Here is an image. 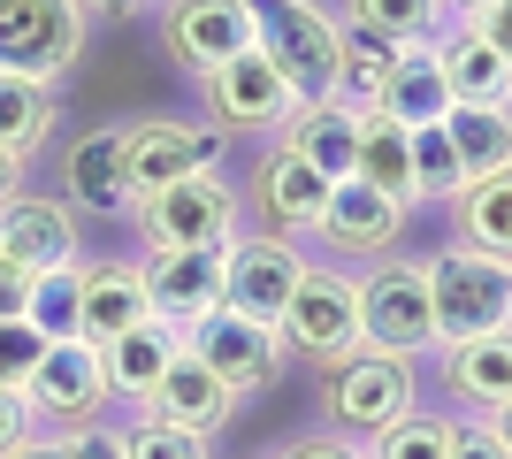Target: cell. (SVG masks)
<instances>
[{"label":"cell","instance_id":"cell-2","mask_svg":"<svg viewBox=\"0 0 512 459\" xmlns=\"http://www.w3.org/2000/svg\"><path fill=\"white\" fill-rule=\"evenodd\" d=\"M245 16H253V46L283 69V85L299 100H329L344 23L329 8H314V0H245Z\"/></svg>","mask_w":512,"mask_h":459},{"label":"cell","instance_id":"cell-1","mask_svg":"<svg viewBox=\"0 0 512 459\" xmlns=\"http://www.w3.org/2000/svg\"><path fill=\"white\" fill-rule=\"evenodd\" d=\"M428 268V299H436V345H474L512 329V261L482 253V245H444Z\"/></svg>","mask_w":512,"mask_h":459},{"label":"cell","instance_id":"cell-11","mask_svg":"<svg viewBox=\"0 0 512 459\" xmlns=\"http://www.w3.org/2000/svg\"><path fill=\"white\" fill-rule=\"evenodd\" d=\"M329 414L344 421V429H390L398 414H413V360L406 352H344L337 368H329Z\"/></svg>","mask_w":512,"mask_h":459},{"label":"cell","instance_id":"cell-28","mask_svg":"<svg viewBox=\"0 0 512 459\" xmlns=\"http://www.w3.org/2000/svg\"><path fill=\"white\" fill-rule=\"evenodd\" d=\"M451 222H459V245H482L497 261H512V169H490L451 192Z\"/></svg>","mask_w":512,"mask_h":459},{"label":"cell","instance_id":"cell-42","mask_svg":"<svg viewBox=\"0 0 512 459\" xmlns=\"http://www.w3.org/2000/svg\"><path fill=\"white\" fill-rule=\"evenodd\" d=\"M8 459H69V437H23Z\"/></svg>","mask_w":512,"mask_h":459},{"label":"cell","instance_id":"cell-14","mask_svg":"<svg viewBox=\"0 0 512 459\" xmlns=\"http://www.w3.org/2000/svg\"><path fill=\"white\" fill-rule=\"evenodd\" d=\"M23 398H31V414L85 429V421L107 406L100 345H85V337H62V345H46L39 360H31V375H23Z\"/></svg>","mask_w":512,"mask_h":459},{"label":"cell","instance_id":"cell-21","mask_svg":"<svg viewBox=\"0 0 512 459\" xmlns=\"http://www.w3.org/2000/svg\"><path fill=\"white\" fill-rule=\"evenodd\" d=\"M184 352V329L161 322V314H146L138 329H123L115 345H100V368H107V398H138L146 406V391L169 375V360Z\"/></svg>","mask_w":512,"mask_h":459},{"label":"cell","instance_id":"cell-3","mask_svg":"<svg viewBox=\"0 0 512 459\" xmlns=\"http://www.w3.org/2000/svg\"><path fill=\"white\" fill-rule=\"evenodd\" d=\"M360 345L375 352H428L436 345V299H428V268L406 253H383V261L360 276Z\"/></svg>","mask_w":512,"mask_h":459},{"label":"cell","instance_id":"cell-18","mask_svg":"<svg viewBox=\"0 0 512 459\" xmlns=\"http://www.w3.org/2000/svg\"><path fill=\"white\" fill-rule=\"evenodd\" d=\"M77 299H85V322H77V337L85 345H115L123 329H138L153 314L146 299V268L138 261H77Z\"/></svg>","mask_w":512,"mask_h":459},{"label":"cell","instance_id":"cell-27","mask_svg":"<svg viewBox=\"0 0 512 459\" xmlns=\"http://www.w3.org/2000/svg\"><path fill=\"white\" fill-rule=\"evenodd\" d=\"M54 123H62V92L46 85V77H23V69H0V146L8 153H31L54 138Z\"/></svg>","mask_w":512,"mask_h":459},{"label":"cell","instance_id":"cell-22","mask_svg":"<svg viewBox=\"0 0 512 459\" xmlns=\"http://www.w3.org/2000/svg\"><path fill=\"white\" fill-rule=\"evenodd\" d=\"M276 146H291L306 161V169H321L329 184L337 176H352V146H360V115L337 108V100H299L291 108V123L276 131Z\"/></svg>","mask_w":512,"mask_h":459},{"label":"cell","instance_id":"cell-40","mask_svg":"<svg viewBox=\"0 0 512 459\" xmlns=\"http://www.w3.org/2000/svg\"><path fill=\"white\" fill-rule=\"evenodd\" d=\"M276 459H367L360 444H344L337 429H321V437H299V444H283Z\"/></svg>","mask_w":512,"mask_h":459},{"label":"cell","instance_id":"cell-36","mask_svg":"<svg viewBox=\"0 0 512 459\" xmlns=\"http://www.w3.org/2000/svg\"><path fill=\"white\" fill-rule=\"evenodd\" d=\"M451 459H512V444L490 421H451Z\"/></svg>","mask_w":512,"mask_h":459},{"label":"cell","instance_id":"cell-35","mask_svg":"<svg viewBox=\"0 0 512 459\" xmlns=\"http://www.w3.org/2000/svg\"><path fill=\"white\" fill-rule=\"evenodd\" d=\"M413 184H421V199H451L467 176H459V153H451L444 123H428V131H413Z\"/></svg>","mask_w":512,"mask_h":459},{"label":"cell","instance_id":"cell-25","mask_svg":"<svg viewBox=\"0 0 512 459\" xmlns=\"http://www.w3.org/2000/svg\"><path fill=\"white\" fill-rule=\"evenodd\" d=\"M436 54H444L451 100H467V108H512V62L497 54L490 39H474V23L444 31V39H436Z\"/></svg>","mask_w":512,"mask_h":459},{"label":"cell","instance_id":"cell-45","mask_svg":"<svg viewBox=\"0 0 512 459\" xmlns=\"http://www.w3.org/2000/svg\"><path fill=\"white\" fill-rule=\"evenodd\" d=\"M490 429H497V437L512 444V398H505V406H497V414H490Z\"/></svg>","mask_w":512,"mask_h":459},{"label":"cell","instance_id":"cell-23","mask_svg":"<svg viewBox=\"0 0 512 459\" xmlns=\"http://www.w3.org/2000/svg\"><path fill=\"white\" fill-rule=\"evenodd\" d=\"M62 184H69V207H92V215H123V207H138V199H130V176H123V123L77 138L69 161H62Z\"/></svg>","mask_w":512,"mask_h":459},{"label":"cell","instance_id":"cell-46","mask_svg":"<svg viewBox=\"0 0 512 459\" xmlns=\"http://www.w3.org/2000/svg\"><path fill=\"white\" fill-rule=\"evenodd\" d=\"M451 16H482V8H490V0H444Z\"/></svg>","mask_w":512,"mask_h":459},{"label":"cell","instance_id":"cell-34","mask_svg":"<svg viewBox=\"0 0 512 459\" xmlns=\"http://www.w3.org/2000/svg\"><path fill=\"white\" fill-rule=\"evenodd\" d=\"M123 459H214L199 429H176V421H130L123 429Z\"/></svg>","mask_w":512,"mask_h":459},{"label":"cell","instance_id":"cell-39","mask_svg":"<svg viewBox=\"0 0 512 459\" xmlns=\"http://www.w3.org/2000/svg\"><path fill=\"white\" fill-rule=\"evenodd\" d=\"M459 23H474V39H490L497 54L512 62V0H490L482 16H459Z\"/></svg>","mask_w":512,"mask_h":459},{"label":"cell","instance_id":"cell-15","mask_svg":"<svg viewBox=\"0 0 512 459\" xmlns=\"http://www.w3.org/2000/svg\"><path fill=\"white\" fill-rule=\"evenodd\" d=\"M161 46L176 69L207 77L253 46V16H245V0H161Z\"/></svg>","mask_w":512,"mask_h":459},{"label":"cell","instance_id":"cell-43","mask_svg":"<svg viewBox=\"0 0 512 459\" xmlns=\"http://www.w3.org/2000/svg\"><path fill=\"white\" fill-rule=\"evenodd\" d=\"M77 8H85V16H100V23H123V16H138L146 0H77Z\"/></svg>","mask_w":512,"mask_h":459},{"label":"cell","instance_id":"cell-32","mask_svg":"<svg viewBox=\"0 0 512 459\" xmlns=\"http://www.w3.org/2000/svg\"><path fill=\"white\" fill-rule=\"evenodd\" d=\"M23 322L39 329L46 345H62V337H77V322H85V299H77V268H54V276H31V306H23Z\"/></svg>","mask_w":512,"mask_h":459},{"label":"cell","instance_id":"cell-5","mask_svg":"<svg viewBox=\"0 0 512 459\" xmlns=\"http://www.w3.org/2000/svg\"><path fill=\"white\" fill-rule=\"evenodd\" d=\"M92 39V16L77 0H0V69L62 85Z\"/></svg>","mask_w":512,"mask_h":459},{"label":"cell","instance_id":"cell-4","mask_svg":"<svg viewBox=\"0 0 512 459\" xmlns=\"http://www.w3.org/2000/svg\"><path fill=\"white\" fill-rule=\"evenodd\" d=\"M276 337L283 352H299V360H321V368H337L344 352H360V276H344V268H306L291 306L276 314Z\"/></svg>","mask_w":512,"mask_h":459},{"label":"cell","instance_id":"cell-41","mask_svg":"<svg viewBox=\"0 0 512 459\" xmlns=\"http://www.w3.org/2000/svg\"><path fill=\"white\" fill-rule=\"evenodd\" d=\"M23 306H31V268L0 261V314H8V322H23Z\"/></svg>","mask_w":512,"mask_h":459},{"label":"cell","instance_id":"cell-12","mask_svg":"<svg viewBox=\"0 0 512 459\" xmlns=\"http://www.w3.org/2000/svg\"><path fill=\"white\" fill-rule=\"evenodd\" d=\"M245 207L260 215V230L276 238H314L321 230V207H329V176L306 169L291 146H268L245 176Z\"/></svg>","mask_w":512,"mask_h":459},{"label":"cell","instance_id":"cell-33","mask_svg":"<svg viewBox=\"0 0 512 459\" xmlns=\"http://www.w3.org/2000/svg\"><path fill=\"white\" fill-rule=\"evenodd\" d=\"M367 459H451V421L413 406V414H398L390 429H375Z\"/></svg>","mask_w":512,"mask_h":459},{"label":"cell","instance_id":"cell-29","mask_svg":"<svg viewBox=\"0 0 512 459\" xmlns=\"http://www.w3.org/2000/svg\"><path fill=\"white\" fill-rule=\"evenodd\" d=\"M444 138L459 153V176H490V169H512V108H467V100H451L444 115Z\"/></svg>","mask_w":512,"mask_h":459},{"label":"cell","instance_id":"cell-8","mask_svg":"<svg viewBox=\"0 0 512 459\" xmlns=\"http://www.w3.org/2000/svg\"><path fill=\"white\" fill-rule=\"evenodd\" d=\"M184 345H192L199 360L222 375V391H230V398H253V391H268V383L283 375V337H276V322H253V314H230V306L199 314V322L184 329Z\"/></svg>","mask_w":512,"mask_h":459},{"label":"cell","instance_id":"cell-10","mask_svg":"<svg viewBox=\"0 0 512 459\" xmlns=\"http://www.w3.org/2000/svg\"><path fill=\"white\" fill-rule=\"evenodd\" d=\"M306 268L314 261H306L291 238H276V230L230 238V253H222V306H230V314H253V322H276Z\"/></svg>","mask_w":512,"mask_h":459},{"label":"cell","instance_id":"cell-20","mask_svg":"<svg viewBox=\"0 0 512 459\" xmlns=\"http://www.w3.org/2000/svg\"><path fill=\"white\" fill-rule=\"evenodd\" d=\"M383 115H398L406 131H428L451 115V77H444V54L436 39H413L390 54V85H383Z\"/></svg>","mask_w":512,"mask_h":459},{"label":"cell","instance_id":"cell-26","mask_svg":"<svg viewBox=\"0 0 512 459\" xmlns=\"http://www.w3.org/2000/svg\"><path fill=\"white\" fill-rule=\"evenodd\" d=\"M444 383L459 406H474V414H497L512 398V329H497V337H474V345H451L444 352Z\"/></svg>","mask_w":512,"mask_h":459},{"label":"cell","instance_id":"cell-19","mask_svg":"<svg viewBox=\"0 0 512 459\" xmlns=\"http://www.w3.org/2000/svg\"><path fill=\"white\" fill-rule=\"evenodd\" d=\"M230 406H237V398L222 391V375H214L192 345L176 352L169 375L146 391V414H153V421H176V429H199V437H214V429L230 421Z\"/></svg>","mask_w":512,"mask_h":459},{"label":"cell","instance_id":"cell-16","mask_svg":"<svg viewBox=\"0 0 512 459\" xmlns=\"http://www.w3.org/2000/svg\"><path fill=\"white\" fill-rule=\"evenodd\" d=\"M0 261L31 268V276L77 268V207L69 199H39V192L0 199Z\"/></svg>","mask_w":512,"mask_h":459},{"label":"cell","instance_id":"cell-30","mask_svg":"<svg viewBox=\"0 0 512 459\" xmlns=\"http://www.w3.org/2000/svg\"><path fill=\"white\" fill-rule=\"evenodd\" d=\"M444 23H451L444 0H344V31H352V39H375V46L436 39Z\"/></svg>","mask_w":512,"mask_h":459},{"label":"cell","instance_id":"cell-37","mask_svg":"<svg viewBox=\"0 0 512 459\" xmlns=\"http://www.w3.org/2000/svg\"><path fill=\"white\" fill-rule=\"evenodd\" d=\"M23 437H31V398H23L16 383H0V459L16 452Z\"/></svg>","mask_w":512,"mask_h":459},{"label":"cell","instance_id":"cell-9","mask_svg":"<svg viewBox=\"0 0 512 459\" xmlns=\"http://www.w3.org/2000/svg\"><path fill=\"white\" fill-rule=\"evenodd\" d=\"M199 92H207L214 131H283L291 108H299V92L283 85V69L268 62L260 46H245V54H230L222 69H207Z\"/></svg>","mask_w":512,"mask_h":459},{"label":"cell","instance_id":"cell-44","mask_svg":"<svg viewBox=\"0 0 512 459\" xmlns=\"http://www.w3.org/2000/svg\"><path fill=\"white\" fill-rule=\"evenodd\" d=\"M16 192H23V153L0 146V199H16Z\"/></svg>","mask_w":512,"mask_h":459},{"label":"cell","instance_id":"cell-17","mask_svg":"<svg viewBox=\"0 0 512 459\" xmlns=\"http://www.w3.org/2000/svg\"><path fill=\"white\" fill-rule=\"evenodd\" d=\"M222 253L230 245H176V253H146V299L161 322L192 329L199 314H214L222 306Z\"/></svg>","mask_w":512,"mask_h":459},{"label":"cell","instance_id":"cell-38","mask_svg":"<svg viewBox=\"0 0 512 459\" xmlns=\"http://www.w3.org/2000/svg\"><path fill=\"white\" fill-rule=\"evenodd\" d=\"M69 459H123V429H107V421H85V429L69 437Z\"/></svg>","mask_w":512,"mask_h":459},{"label":"cell","instance_id":"cell-31","mask_svg":"<svg viewBox=\"0 0 512 459\" xmlns=\"http://www.w3.org/2000/svg\"><path fill=\"white\" fill-rule=\"evenodd\" d=\"M390 54H398V46H375V39H352V31H344L329 100L352 108V115H375V108H383V85H390Z\"/></svg>","mask_w":512,"mask_h":459},{"label":"cell","instance_id":"cell-6","mask_svg":"<svg viewBox=\"0 0 512 459\" xmlns=\"http://www.w3.org/2000/svg\"><path fill=\"white\" fill-rule=\"evenodd\" d=\"M138 230L146 253H176V245H230L237 238V192L222 184V169H199L184 184L138 199Z\"/></svg>","mask_w":512,"mask_h":459},{"label":"cell","instance_id":"cell-7","mask_svg":"<svg viewBox=\"0 0 512 459\" xmlns=\"http://www.w3.org/2000/svg\"><path fill=\"white\" fill-rule=\"evenodd\" d=\"M199 169H222V131L214 123H176V115H146V123H123V176L130 199L161 192V184H184Z\"/></svg>","mask_w":512,"mask_h":459},{"label":"cell","instance_id":"cell-13","mask_svg":"<svg viewBox=\"0 0 512 459\" xmlns=\"http://www.w3.org/2000/svg\"><path fill=\"white\" fill-rule=\"evenodd\" d=\"M406 215L413 207H398L390 192H375V184H360V176H337L314 238L329 245L337 261H383V253H398V238H406Z\"/></svg>","mask_w":512,"mask_h":459},{"label":"cell","instance_id":"cell-24","mask_svg":"<svg viewBox=\"0 0 512 459\" xmlns=\"http://www.w3.org/2000/svg\"><path fill=\"white\" fill-rule=\"evenodd\" d=\"M352 176L390 192L398 207H421V184H413V131L398 115H360V146H352Z\"/></svg>","mask_w":512,"mask_h":459}]
</instances>
